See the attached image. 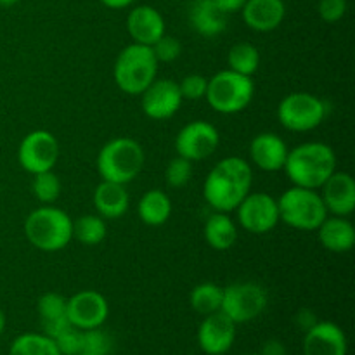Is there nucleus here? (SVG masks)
I'll list each match as a JSON object with an SVG mask.
<instances>
[{
    "instance_id": "obj_1",
    "label": "nucleus",
    "mask_w": 355,
    "mask_h": 355,
    "mask_svg": "<svg viewBox=\"0 0 355 355\" xmlns=\"http://www.w3.org/2000/svg\"><path fill=\"white\" fill-rule=\"evenodd\" d=\"M252 165L241 156H227L208 172L203 184L205 201L215 211L229 214L234 211L252 191Z\"/></svg>"
},
{
    "instance_id": "obj_2",
    "label": "nucleus",
    "mask_w": 355,
    "mask_h": 355,
    "mask_svg": "<svg viewBox=\"0 0 355 355\" xmlns=\"http://www.w3.org/2000/svg\"><path fill=\"white\" fill-rule=\"evenodd\" d=\"M283 170L293 186L319 191L336 170V155L324 142H304L288 151Z\"/></svg>"
},
{
    "instance_id": "obj_3",
    "label": "nucleus",
    "mask_w": 355,
    "mask_h": 355,
    "mask_svg": "<svg viewBox=\"0 0 355 355\" xmlns=\"http://www.w3.org/2000/svg\"><path fill=\"white\" fill-rule=\"evenodd\" d=\"M24 234L40 252H61L73 239V218L61 208L42 205L24 220Z\"/></svg>"
},
{
    "instance_id": "obj_4",
    "label": "nucleus",
    "mask_w": 355,
    "mask_h": 355,
    "mask_svg": "<svg viewBox=\"0 0 355 355\" xmlns=\"http://www.w3.org/2000/svg\"><path fill=\"white\" fill-rule=\"evenodd\" d=\"M146 153L132 137H116L107 141L97 155V172L101 180L127 186L142 172Z\"/></svg>"
},
{
    "instance_id": "obj_5",
    "label": "nucleus",
    "mask_w": 355,
    "mask_h": 355,
    "mask_svg": "<svg viewBox=\"0 0 355 355\" xmlns=\"http://www.w3.org/2000/svg\"><path fill=\"white\" fill-rule=\"evenodd\" d=\"M158 59L149 45L134 44L118 54L113 66V78L118 89L128 96H141L158 78Z\"/></svg>"
},
{
    "instance_id": "obj_6",
    "label": "nucleus",
    "mask_w": 355,
    "mask_h": 355,
    "mask_svg": "<svg viewBox=\"0 0 355 355\" xmlns=\"http://www.w3.org/2000/svg\"><path fill=\"white\" fill-rule=\"evenodd\" d=\"M255 96L252 76L241 75L232 69H222L208 78L207 103L220 114H236L245 111Z\"/></svg>"
},
{
    "instance_id": "obj_7",
    "label": "nucleus",
    "mask_w": 355,
    "mask_h": 355,
    "mask_svg": "<svg viewBox=\"0 0 355 355\" xmlns=\"http://www.w3.org/2000/svg\"><path fill=\"white\" fill-rule=\"evenodd\" d=\"M279 222L297 231H318L319 225L328 217L319 191L293 186L284 191L277 200Z\"/></svg>"
},
{
    "instance_id": "obj_8",
    "label": "nucleus",
    "mask_w": 355,
    "mask_h": 355,
    "mask_svg": "<svg viewBox=\"0 0 355 355\" xmlns=\"http://www.w3.org/2000/svg\"><path fill=\"white\" fill-rule=\"evenodd\" d=\"M328 104L309 92H291L277 106V120L290 132H311L324 121Z\"/></svg>"
},
{
    "instance_id": "obj_9",
    "label": "nucleus",
    "mask_w": 355,
    "mask_h": 355,
    "mask_svg": "<svg viewBox=\"0 0 355 355\" xmlns=\"http://www.w3.org/2000/svg\"><path fill=\"white\" fill-rule=\"evenodd\" d=\"M269 304V295L262 284L255 281H238L224 288L222 307L234 324H243L259 318Z\"/></svg>"
},
{
    "instance_id": "obj_10",
    "label": "nucleus",
    "mask_w": 355,
    "mask_h": 355,
    "mask_svg": "<svg viewBox=\"0 0 355 355\" xmlns=\"http://www.w3.org/2000/svg\"><path fill=\"white\" fill-rule=\"evenodd\" d=\"M59 159V142L49 130H33L24 135L17 149V162L21 168L35 175L49 172Z\"/></svg>"
},
{
    "instance_id": "obj_11",
    "label": "nucleus",
    "mask_w": 355,
    "mask_h": 355,
    "mask_svg": "<svg viewBox=\"0 0 355 355\" xmlns=\"http://www.w3.org/2000/svg\"><path fill=\"white\" fill-rule=\"evenodd\" d=\"M238 224L250 234H267L279 224L277 200L267 193H252L236 208Z\"/></svg>"
},
{
    "instance_id": "obj_12",
    "label": "nucleus",
    "mask_w": 355,
    "mask_h": 355,
    "mask_svg": "<svg viewBox=\"0 0 355 355\" xmlns=\"http://www.w3.org/2000/svg\"><path fill=\"white\" fill-rule=\"evenodd\" d=\"M218 144H220V134L217 127L203 120H194L184 125L175 137L177 156H182L193 163L214 155Z\"/></svg>"
},
{
    "instance_id": "obj_13",
    "label": "nucleus",
    "mask_w": 355,
    "mask_h": 355,
    "mask_svg": "<svg viewBox=\"0 0 355 355\" xmlns=\"http://www.w3.org/2000/svg\"><path fill=\"white\" fill-rule=\"evenodd\" d=\"M179 83L170 78H156L141 94L142 111L151 120H168L182 106Z\"/></svg>"
},
{
    "instance_id": "obj_14",
    "label": "nucleus",
    "mask_w": 355,
    "mask_h": 355,
    "mask_svg": "<svg viewBox=\"0 0 355 355\" xmlns=\"http://www.w3.org/2000/svg\"><path fill=\"white\" fill-rule=\"evenodd\" d=\"M71 326L78 329L101 328L110 315V305L104 295L94 290H83L68 298L66 307Z\"/></svg>"
},
{
    "instance_id": "obj_15",
    "label": "nucleus",
    "mask_w": 355,
    "mask_h": 355,
    "mask_svg": "<svg viewBox=\"0 0 355 355\" xmlns=\"http://www.w3.org/2000/svg\"><path fill=\"white\" fill-rule=\"evenodd\" d=\"M234 338L236 324L220 311L205 315L198 328V345L208 355H224L231 350Z\"/></svg>"
},
{
    "instance_id": "obj_16",
    "label": "nucleus",
    "mask_w": 355,
    "mask_h": 355,
    "mask_svg": "<svg viewBox=\"0 0 355 355\" xmlns=\"http://www.w3.org/2000/svg\"><path fill=\"white\" fill-rule=\"evenodd\" d=\"M322 198L328 214L335 217H350L355 210V180L350 173L335 170L321 186Z\"/></svg>"
},
{
    "instance_id": "obj_17",
    "label": "nucleus",
    "mask_w": 355,
    "mask_h": 355,
    "mask_svg": "<svg viewBox=\"0 0 355 355\" xmlns=\"http://www.w3.org/2000/svg\"><path fill=\"white\" fill-rule=\"evenodd\" d=\"M347 336L338 324L318 321L305 331L304 355H347Z\"/></svg>"
},
{
    "instance_id": "obj_18",
    "label": "nucleus",
    "mask_w": 355,
    "mask_h": 355,
    "mask_svg": "<svg viewBox=\"0 0 355 355\" xmlns=\"http://www.w3.org/2000/svg\"><path fill=\"white\" fill-rule=\"evenodd\" d=\"M290 148L281 135L262 132L250 142V159L263 172H279L286 163Z\"/></svg>"
},
{
    "instance_id": "obj_19",
    "label": "nucleus",
    "mask_w": 355,
    "mask_h": 355,
    "mask_svg": "<svg viewBox=\"0 0 355 355\" xmlns=\"http://www.w3.org/2000/svg\"><path fill=\"white\" fill-rule=\"evenodd\" d=\"M165 19L162 12L151 6H137L128 12L127 31L134 44L149 45L165 35Z\"/></svg>"
},
{
    "instance_id": "obj_20",
    "label": "nucleus",
    "mask_w": 355,
    "mask_h": 355,
    "mask_svg": "<svg viewBox=\"0 0 355 355\" xmlns=\"http://www.w3.org/2000/svg\"><path fill=\"white\" fill-rule=\"evenodd\" d=\"M241 14L250 30L269 33L281 26L286 16V6L284 0H246Z\"/></svg>"
},
{
    "instance_id": "obj_21",
    "label": "nucleus",
    "mask_w": 355,
    "mask_h": 355,
    "mask_svg": "<svg viewBox=\"0 0 355 355\" xmlns=\"http://www.w3.org/2000/svg\"><path fill=\"white\" fill-rule=\"evenodd\" d=\"M189 23L198 35L214 38L227 28V14L222 12L215 0H193L189 7Z\"/></svg>"
},
{
    "instance_id": "obj_22",
    "label": "nucleus",
    "mask_w": 355,
    "mask_h": 355,
    "mask_svg": "<svg viewBox=\"0 0 355 355\" xmlns=\"http://www.w3.org/2000/svg\"><path fill=\"white\" fill-rule=\"evenodd\" d=\"M92 201L97 215L104 220L123 217L130 207V196L123 184L107 182V180H101V184L94 191Z\"/></svg>"
},
{
    "instance_id": "obj_23",
    "label": "nucleus",
    "mask_w": 355,
    "mask_h": 355,
    "mask_svg": "<svg viewBox=\"0 0 355 355\" xmlns=\"http://www.w3.org/2000/svg\"><path fill=\"white\" fill-rule=\"evenodd\" d=\"M319 243L331 253H347L355 246V227L347 217L328 215L318 227Z\"/></svg>"
},
{
    "instance_id": "obj_24",
    "label": "nucleus",
    "mask_w": 355,
    "mask_h": 355,
    "mask_svg": "<svg viewBox=\"0 0 355 355\" xmlns=\"http://www.w3.org/2000/svg\"><path fill=\"white\" fill-rule=\"evenodd\" d=\"M203 236L211 250L227 252L238 239V227H236V222L229 217V214L215 211L205 222Z\"/></svg>"
},
{
    "instance_id": "obj_25",
    "label": "nucleus",
    "mask_w": 355,
    "mask_h": 355,
    "mask_svg": "<svg viewBox=\"0 0 355 355\" xmlns=\"http://www.w3.org/2000/svg\"><path fill=\"white\" fill-rule=\"evenodd\" d=\"M137 215L142 224L159 227L166 224L172 215V200L162 189H149L137 203Z\"/></svg>"
},
{
    "instance_id": "obj_26",
    "label": "nucleus",
    "mask_w": 355,
    "mask_h": 355,
    "mask_svg": "<svg viewBox=\"0 0 355 355\" xmlns=\"http://www.w3.org/2000/svg\"><path fill=\"white\" fill-rule=\"evenodd\" d=\"M107 225L106 220L99 215L87 214L73 220V239L82 243L83 246H97L106 239Z\"/></svg>"
},
{
    "instance_id": "obj_27",
    "label": "nucleus",
    "mask_w": 355,
    "mask_h": 355,
    "mask_svg": "<svg viewBox=\"0 0 355 355\" xmlns=\"http://www.w3.org/2000/svg\"><path fill=\"white\" fill-rule=\"evenodd\" d=\"M224 288L215 283H201L189 293V304L200 315H210L220 311Z\"/></svg>"
},
{
    "instance_id": "obj_28",
    "label": "nucleus",
    "mask_w": 355,
    "mask_h": 355,
    "mask_svg": "<svg viewBox=\"0 0 355 355\" xmlns=\"http://www.w3.org/2000/svg\"><path fill=\"white\" fill-rule=\"evenodd\" d=\"M229 69L241 75L253 76L260 66V52L250 42H239L234 44L227 52Z\"/></svg>"
},
{
    "instance_id": "obj_29",
    "label": "nucleus",
    "mask_w": 355,
    "mask_h": 355,
    "mask_svg": "<svg viewBox=\"0 0 355 355\" xmlns=\"http://www.w3.org/2000/svg\"><path fill=\"white\" fill-rule=\"evenodd\" d=\"M9 355H61L55 342L44 333H23L10 343Z\"/></svg>"
},
{
    "instance_id": "obj_30",
    "label": "nucleus",
    "mask_w": 355,
    "mask_h": 355,
    "mask_svg": "<svg viewBox=\"0 0 355 355\" xmlns=\"http://www.w3.org/2000/svg\"><path fill=\"white\" fill-rule=\"evenodd\" d=\"M31 191L42 205H54L61 196V180L52 170L35 173L31 180Z\"/></svg>"
},
{
    "instance_id": "obj_31",
    "label": "nucleus",
    "mask_w": 355,
    "mask_h": 355,
    "mask_svg": "<svg viewBox=\"0 0 355 355\" xmlns=\"http://www.w3.org/2000/svg\"><path fill=\"white\" fill-rule=\"evenodd\" d=\"M66 307H68V298H64L59 293H54V291L44 293L37 302V311L42 322H51L68 318Z\"/></svg>"
},
{
    "instance_id": "obj_32",
    "label": "nucleus",
    "mask_w": 355,
    "mask_h": 355,
    "mask_svg": "<svg viewBox=\"0 0 355 355\" xmlns=\"http://www.w3.org/2000/svg\"><path fill=\"white\" fill-rule=\"evenodd\" d=\"M191 177H193V162L182 158V156L170 159L165 170L166 186L172 189H180L189 182Z\"/></svg>"
},
{
    "instance_id": "obj_33",
    "label": "nucleus",
    "mask_w": 355,
    "mask_h": 355,
    "mask_svg": "<svg viewBox=\"0 0 355 355\" xmlns=\"http://www.w3.org/2000/svg\"><path fill=\"white\" fill-rule=\"evenodd\" d=\"M113 349V340L110 333H106L101 328L83 329V347L82 352L90 355H107Z\"/></svg>"
},
{
    "instance_id": "obj_34",
    "label": "nucleus",
    "mask_w": 355,
    "mask_h": 355,
    "mask_svg": "<svg viewBox=\"0 0 355 355\" xmlns=\"http://www.w3.org/2000/svg\"><path fill=\"white\" fill-rule=\"evenodd\" d=\"M151 49L158 62H172L179 59L180 54H182V44L175 37H170L166 33L159 40H156L151 45Z\"/></svg>"
},
{
    "instance_id": "obj_35",
    "label": "nucleus",
    "mask_w": 355,
    "mask_h": 355,
    "mask_svg": "<svg viewBox=\"0 0 355 355\" xmlns=\"http://www.w3.org/2000/svg\"><path fill=\"white\" fill-rule=\"evenodd\" d=\"M55 347L61 352V355H76L82 354L83 347V329L75 328V326H69L68 329L61 333L58 338L54 340Z\"/></svg>"
},
{
    "instance_id": "obj_36",
    "label": "nucleus",
    "mask_w": 355,
    "mask_h": 355,
    "mask_svg": "<svg viewBox=\"0 0 355 355\" xmlns=\"http://www.w3.org/2000/svg\"><path fill=\"white\" fill-rule=\"evenodd\" d=\"M207 87H208V78L203 75H198V73L184 76L182 82L179 83L182 99H187V101L205 99V96H207Z\"/></svg>"
},
{
    "instance_id": "obj_37",
    "label": "nucleus",
    "mask_w": 355,
    "mask_h": 355,
    "mask_svg": "<svg viewBox=\"0 0 355 355\" xmlns=\"http://www.w3.org/2000/svg\"><path fill=\"white\" fill-rule=\"evenodd\" d=\"M349 3L347 0H319V16L326 23H336L347 14Z\"/></svg>"
},
{
    "instance_id": "obj_38",
    "label": "nucleus",
    "mask_w": 355,
    "mask_h": 355,
    "mask_svg": "<svg viewBox=\"0 0 355 355\" xmlns=\"http://www.w3.org/2000/svg\"><path fill=\"white\" fill-rule=\"evenodd\" d=\"M217 6L220 7L222 12L229 14H234V12H241V9L245 7L246 0H215Z\"/></svg>"
},
{
    "instance_id": "obj_39",
    "label": "nucleus",
    "mask_w": 355,
    "mask_h": 355,
    "mask_svg": "<svg viewBox=\"0 0 355 355\" xmlns=\"http://www.w3.org/2000/svg\"><path fill=\"white\" fill-rule=\"evenodd\" d=\"M260 355H286V349L277 340H269V342L263 343Z\"/></svg>"
},
{
    "instance_id": "obj_40",
    "label": "nucleus",
    "mask_w": 355,
    "mask_h": 355,
    "mask_svg": "<svg viewBox=\"0 0 355 355\" xmlns=\"http://www.w3.org/2000/svg\"><path fill=\"white\" fill-rule=\"evenodd\" d=\"M297 321H298V326H300V328H304L305 331H307V329H311L312 326L318 322V319H315L314 312L300 311V312H298V315H297Z\"/></svg>"
},
{
    "instance_id": "obj_41",
    "label": "nucleus",
    "mask_w": 355,
    "mask_h": 355,
    "mask_svg": "<svg viewBox=\"0 0 355 355\" xmlns=\"http://www.w3.org/2000/svg\"><path fill=\"white\" fill-rule=\"evenodd\" d=\"M99 2L110 9H125V7L132 6L135 0H99Z\"/></svg>"
},
{
    "instance_id": "obj_42",
    "label": "nucleus",
    "mask_w": 355,
    "mask_h": 355,
    "mask_svg": "<svg viewBox=\"0 0 355 355\" xmlns=\"http://www.w3.org/2000/svg\"><path fill=\"white\" fill-rule=\"evenodd\" d=\"M3 329H6V314H3L2 307H0V335L3 333Z\"/></svg>"
},
{
    "instance_id": "obj_43",
    "label": "nucleus",
    "mask_w": 355,
    "mask_h": 355,
    "mask_svg": "<svg viewBox=\"0 0 355 355\" xmlns=\"http://www.w3.org/2000/svg\"><path fill=\"white\" fill-rule=\"evenodd\" d=\"M17 2H19V0H0V6H3V7H12V6H16Z\"/></svg>"
},
{
    "instance_id": "obj_44",
    "label": "nucleus",
    "mask_w": 355,
    "mask_h": 355,
    "mask_svg": "<svg viewBox=\"0 0 355 355\" xmlns=\"http://www.w3.org/2000/svg\"><path fill=\"white\" fill-rule=\"evenodd\" d=\"M76 355H90V354H85V352H82V354H76Z\"/></svg>"
},
{
    "instance_id": "obj_45",
    "label": "nucleus",
    "mask_w": 355,
    "mask_h": 355,
    "mask_svg": "<svg viewBox=\"0 0 355 355\" xmlns=\"http://www.w3.org/2000/svg\"><path fill=\"white\" fill-rule=\"evenodd\" d=\"M248 355H260V354H248Z\"/></svg>"
}]
</instances>
